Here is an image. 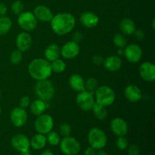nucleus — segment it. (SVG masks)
<instances>
[{
    "mask_svg": "<svg viewBox=\"0 0 155 155\" xmlns=\"http://www.w3.org/2000/svg\"><path fill=\"white\" fill-rule=\"evenodd\" d=\"M76 25V18L72 14L62 12L54 15L50 21V26L55 34L65 36L71 33Z\"/></svg>",
    "mask_w": 155,
    "mask_h": 155,
    "instance_id": "1",
    "label": "nucleus"
},
{
    "mask_svg": "<svg viewBox=\"0 0 155 155\" xmlns=\"http://www.w3.org/2000/svg\"><path fill=\"white\" fill-rule=\"evenodd\" d=\"M28 73L34 80H47L52 74L51 63L45 58H35L28 65Z\"/></svg>",
    "mask_w": 155,
    "mask_h": 155,
    "instance_id": "2",
    "label": "nucleus"
},
{
    "mask_svg": "<svg viewBox=\"0 0 155 155\" xmlns=\"http://www.w3.org/2000/svg\"><path fill=\"white\" fill-rule=\"evenodd\" d=\"M95 101L104 107L110 106L114 102L116 95L112 88L110 86L103 85L98 86L96 90L95 91Z\"/></svg>",
    "mask_w": 155,
    "mask_h": 155,
    "instance_id": "3",
    "label": "nucleus"
},
{
    "mask_svg": "<svg viewBox=\"0 0 155 155\" xmlns=\"http://www.w3.org/2000/svg\"><path fill=\"white\" fill-rule=\"evenodd\" d=\"M88 142L89 145L96 151L103 149L107 145V135L101 129L93 127L88 133Z\"/></svg>",
    "mask_w": 155,
    "mask_h": 155,
    "instance_id": "4",
    "label": "nucleus"
},
{
    "mask_svg": "<svg viewBox=\"0 0 155 155\" xmlns=\"http://www.w3.org/2000/svg\"><path fill=\"white\" fill-rule=\"evenodd\" d=\"M35 92L39 99L44 101H48L54 96V87L48 79L39 80L35 86Z\"/></svg>",
    "mask_w": 155,
    "mask_h": 155,
    "instance_id": "5",
    "label": "nucleus"
},
{
    "mask_svg": "<svg viewBox=\"0 0 155 155\" xmlns=\"http://www.w3.org/2000/svg\"><path fill=\"white\" fill-rule=\"evenodd\" d=\"M60 149L64 155H77L81 149L80 142L72 136H66L61 139L59 143Z\"/></svg>",
    "mask_w": 155,
    "mask_h": 155,
    "instance_id": "6",
    "label": "nucleus"
},
{
    "mask_svg": "<svg viewBox=\"0 0 155 155\" xmlns=\"http://www.w3.org/2000/svg\"><path fill=\"white\" fill-rule=\"evenodd\" d=\"M34 127L37 133L46 135L51 131L54 127V119L50 114L43 113L37 116L35 120Z\"/></svg>",
    "mask_w": 155,
    "mask_h": 155,
    "instance_id": "7",
    "label": "nucleus"
},
{
    "mask_svg": "<svg viewBox=\"0 0 155 155\" xmlns=\"http://www.w3.org/2000/svg\"><path fill=\"white\" fill-rule=\"evenodd\" d=\"M18 24L24 31H33L36 28L38 21L33 12H23L18 15Z\"/></svg>",
    "mask_w": 155,
    "mask_h": 155,
    "instance_id": "8",
    "label": "nucleus"
},
{
    "mask_svg": "<svg viewBox=\"0 0 155 155\" xmlns=\"http://www.w3.org/2000/svg\"><path fill=\"white\" fill-rule=\"evenodd\" d=\"M76 102L81 110L84 111L92 110L94 104L95 103L94 93L86 90L78 92L76 97Z\"/></svg>",
    "mask_w": 155,
    "mask_h": 155,
    "instance_id": "9",
    "label": "nucleus"
},
{
    "mask_svg": "<svg viewBox=\"0 0 155 155\" xmlns=\"http://www.w3.org/2000/svg\"><path fill=\"white\" fill-rule=\"evenodd\" d=\"M28 119V115L26 109L21 107H16L10 114V120L17 128L24 127Z\"/></svg>",
    "mask_w": 155,
    "mask_h": 155,
    "instance_id": "10",
    "label": "nucleus"
},
{
    "mask_svg": "<svg viewBox=\"0 0 155 155\" xmlns=\"http://www.w3.org/2000/svg\"><path fill=\"white\" fill-rule=\"evenodd\" d=\"M142 54V49L137 44H130L124 48V55L130 63L136 64L140 61Z\"/></svg>",
    "mask_w": 155,
    "mask_h": 155,
    "instance_id": "11",
    "label": "nucleus"
},
{
    "mask_svg": "<svg viewBox=\"0 0 155 155\" xmlns=\"http://www.w3.org/2000/svg\"><path fill=\"white\" fill-rule=\"evenodd\" d=\"M12 146L18 152H24L30 150V141L27 136L21 133L15 135L11 139Z\"/></svg>",
    "mask_w": 155,
    "mask_h": 155,
    "instance_id": "12",
    "label": "nucleus"
},
{
    "mask_svg": "<svg viewBox=\"0 0 155 155\" xmlns=\"http://www.w3.org/2000/svg\"><path fill=\"white\" fill-rule=\"evenodd\" d=\"M80 51V47L79 43L74 41H69L61 48V55L64 59L72 60L78 56Z\"/></svg>",
    "mask_w": 155,
    "mask_h": 155,
    "instance_id": "13",
    "label": "nucleus"
},
{
    "mask_svg": "<svg viewBox=\"0 0 155 155\" xmlns=\"http://www.w3.org/2000/svg\"><path fill=\"white\" fill-rule=\"evenodd\" d=\"M110 127L111 131L117 136H125L129 130L127 121L121 117H115L110 121Z\"/></svg>",
    "mask_w": 155,
    "mask_h": 155,
    "instance_id": "14",
    "label": "nucleus"
},
{
    "mask_svg": "<svg viewBox=\"0 0 155 155\" xmlns=\"http://www.w3.org/2000/svg\"><path fill=\"white\" fill-rule=\"evenodd\" d=\"M139 74L142 80L146 82L154 81L155 65L149 61H145L139 67Z\"/></svg>",
    "mask_w": 155,
    "mask_h": 155,
    "instance_id": "15",
    "label": "nucleus"
},
{
    "mask_svg": "<svg viewBox=\"0 0 155 155\" xmlns=\"http://www.w3.org/2000/svg\"><path fill=\"white\" fill-rule=\"evenodd\" d=\"M15 43L18 49L22 52H24L30 48L33 44V39L28 32L23 31L18 33L16 37Z\"/></svg>",
    "mask_w": 155,
    "mask_h": 155,
    "instance_id": "16",
    "label": "nucleus"
},
{
    "mask_svg": "<svg viewBox=\"0 0 155 155\" xmlns=\"http://www.w3.org/2000/svg\"><path fill=\"white\" fill-rule=\"evenodd\" d=\"M124 96L131 103L139 102L142 98V92L139 86L131 84L127 86L124 90Z\"/></svg>",
    "mask_w": 155,
    "mask_h": 155,
    "instance_id": "17",
    "label": "nucleus"
},
{
    "mask_svg": "<svg viewBox=\"0 0 155 155\" xmlns=\"http://www.w3.org/2000/svg\"><path fill=\"white\" fill-rule=\"evenodd\" d=\"M33 13L37 21H40L42 22H50L54 16L51 9L43 5L36 6Z\"/></svg>",
    "mask_w": 155,
    "mask_h": 155,
    "instance_id": "18",
    "label": "nucleus"
},
{
    "mask_svg": "<svg viewBox=\"0 0 155 155\" xmlns=\"http://www.w3.org/2000/svg\"><path fill=\"white\" fill-rule=\"evenodd\" d=\"M80 21L83 26L86 28H94L99 23V18L96 14L91 12H86L80 17Z\"/></svg>",
    "mask_w": 155,
    "mask_h": 155,
    "instance_id": "19",
    "label": "nucleus"
},
{
    "mask_svg": "<svg viewBox=\"0 0 155 155\" xmlns=\"http://www.w3.org/2000/svg\"><path fill=\"white\" fill-rule=\"evenodd\" d=\"M103 66L109 72L114 73L122 67V61L117 55H110L104 58Z\"/></svg>",
    "mask_w": 155,
    "mask_h": 155,
    "instance_id": "20",
    "label": "nucleus"
},
{
    "mask_svg": "<svg viewBox=\"0 0 155 155\" xmlns=\"http://www.w3.org/2000/svg\"><path fill=\"white\" fill-rule=\"evenodd\" d=\"M69 86L74 92H80L85 90V80L81 75L74 74L69 77Z\"/></svg>",
    "mask_w": 155,
    "mask_h": 155,
    "instance_id": "21",
    "label": "nucleus"
},
{
    "mask_svg": "<svg viewBox=\"0 0 155 155\" xmlns=\"http://www.w3.org/2000/svg\"><path fill=\"white\" fill-rule=\"evenodd\" d=\"M45 58L51 63L53 61L59 58L61 56V48L55 43H51L45 48L44 51Z\"/></svg>",
    "mask_w": 155,
    "mask_h": 155,
    "instance_id": "22",
    "label": "nucleus"
},
{
    "mask_svg": "<svg viewBox=\"0 0 155 155\" xmlns=\"http://www.w3.org/2000/svg\"><path fill=\"white\" fill-rule=\"evenodd\" d=\"M120 30L124 35L130 36L133 35L136 30V26L134 21L130 18H124L119 24Z\"/></svg>",
    "mask_w": 155,
    "mask_h": 155,
    "instance_id": "23",
    "label": "nucleus"
},
{
    "mask_svg": "<svg viewBox=\"0 0 155 155\" xmlns=\"http://www.w3.org/2000/svg\"><path fill=\"white\" fill-rule=\"evenodd\" d=\"M30 147L36 151L43 149L47 144L46 136L43 134H40V133L34 135L31 138V139H30Z\"/></svg>",
    "mask_w": 155,
    "mask_h": 155,
    "instance_id": "24",
    "label": "nucleus"
},
{
    "mask_svg": "<svg viewBox=\"0 0 155 155\" xmlns=\"http://www.w3.org/2000/svg\"><path fill=\"white\" fill-rule=\"evenodd\" d=\"M30 111H31V113L33 115H35L36 117L39 116V115L45 113V110H46V104H45V101L38 98V99L35 100L33 102L30 103Z\"/></svg>",
    "mask_w": 155,
    "mask_h": 155,
    "instance_id": "25",
    "label": "nucleus"
},
{
    "mask_svg": "<svg viewBox=\"0 0 155 155\" xmlns=\"http://www.w3.org/2000/svg\"><path fill=\"white\" fill-rule=\"evenodd\" d=\"M92 110H93L94 115H95V117L99 120H104L107 117V110L106 109V107L98 104L96 101L94 104Z\"/></svg>",
    "mask_w": 155,
    "mask_h": 155,
    "instance_id": "26",
    "label": "nucleus"
},
{
    "mask_svg": "<svg viewBox=\"0 0 155 155\" xmlns=\"http://www.w3.org/2000/svg\"><path fill=\"white\" fill-rule=\"evenodd\" d=\"M12 26V21L8 17H0V36H4L10 31Z\"/></svg>",
    "mask_w": 155,
    "mask_h": 155,
    "instance_id": "27",
    "label": "nucleus"
},
{
    "mask_svg": "<svg viewBox=\"0 0 155 155\" xmlns=\"http://www.w3.org/2000/svg\"><path fill=\"white\" fill-rule=\"evenodd\" d=\"M66 63L62 59L58 58L51 62V68L52 72L55 74H61L66 70Z\"/></svg>",
    "mask_w": 155,
    "mask_h": 155,
    "instance_id": "28",
    "label": "nucleus"
},
{
    "mask_svg": "<svg viewBox=\"0 0 155 155\" xmlns=\"http://www.w3.org/2000/svg\"><path fill=\"white\" fill-rule=\"evenodd\" d=\"M46 136V141L50 145L52 146H57L59 145L61 141L60 135L54 131H50L49 133H47Z\"/></svg>",
    "mask_w": 155,
    "mask_h": 155,
    "instance_id": "29",
    "label": "nucleus"
},
{
    "mask_svg": "<svg viewBox=\"0 0 155 155\" xmlns=\"http://www.w3.org/2000/svg\"><path fill=\"white\" fill-rule=\"evenodd\" d=\"M98 86V81L95 77H89L85 80V90L90 92H95Z\"/></svg>",
    "mask_w": 155,
    "mask_h": 155,
    "instance_id": "30",
    "label": "nucleus"
},
{
    "mask_svg": "<svg viewBox=\"0 0 155 155\" xmlns=\"http://www.w3.org/2000/svg\"><path fill=\"white\" fill-rule=\"evenodd\" d=\"M114 44L118 48H124L127 45V39L122 33H117L113 38Z\"/></svg>",
    "mask_w": 155,
    "mask_h": 155,
    "instance_id": "31",
    "label": "nucleus"
},
{
    "mask_svg": "<svg viewBox=\"0 0 155 155\" xmlns=\"http://www.w3.org/2000/svg\"><path fill=\"white\" fill-rule=\"evenodd\" d=\"M23 59V52L21 51L20 50L16 49L14 50L10 54L9 57V60H10L11 63L14 65L19 64L21 62Z\"/></svg>",
    "mask_w": 155,
    "mask_h": 155,
    "instance_id": "32",
    "label": "nucleus"
},
{
    "mask_svg": "<svg viewBox=\"0 0 155 155\" xmlns=\"http://www.w3.org/2000/svg\"><path fill=\"white\" fill-rule=\"evenodd\" d=\"M116 146L120 151H124L129 146V142L125 136H118L116 141Z\"/></svg>",
    "mask_w": 155,
    "mask_h": 155,
    "instance_id": "33",
    "label": "nucleus"
},
{
    "mask_svg": "<svg viewBox=\"0 0 155 155\" xmlns=\"http://www.w3.org/2000/svg\"><path fill=\"white\" fill-rule=\"evenodd\" d=\"M71 131H72V128L68 123H64V124H61L59 127V133L63 137L71 136Z\"/></svg>",
    "mask_w": 155,
    "mask_h": 155,
    "instance_id": "34",
    "label": "nucleus"
},
{
    "mask_svg": "<svg viewBox=\"0 0 155 155\" xmlns=\"http://www.w3.org/2000/svg\"><path fill=\"white\" fill-rule=\"evenodd\" d=\"M12 10L15 15H19L24 11V5L19 0L15 1L12 4Z\"/></svg>",
    "mask_w": 155,
    "mask_h": 155,
    "instance_id": "35",
    "label": "nucleus"
},
{
    "mask_svg": "<svg viewBox=\"0 0 155 155\" xmlns=\"http://www.w3.org/2000/svg\"><path fill=\"white\" fill-rule=\"evenodd\" d=\"M30 104V99L27 95H24L19 100V107L22 108H27Z\"/></svg>",
    "mask_w": 155,
    "mask_h": 155,
    "instance_id": "36",
    "label": "nucleus"
},
{
    "mask_svg": "<svg viewBox=\"0 0 155 155\" xmlns=\"http://www.w3.org/2000/svg\"><path fill=\"white\" fill-rule=\"evenodd\" d=\"M104 60V58L101 54H96L93 55V57L92 58V63L94 65H95V66H101V65H103Z\"/></svg>",
    "mask_w": 155,
    "mask_h": 155,
    "instance_id": "37",
    "label": "nucleus"
},
{
    "mask_svg": "<svg viewBox=\"0 0 155 155\" xmlns=\"http://www.w3.org/2000/svg\"><path fill=\"white\" fill-rule=\"evenodd\" d=\"M128 155H139L140 154V149L139 146L136 145H131L128 146Z\"/></svg>",
    "mask_w": 155,
    "mask_h": 155,
    "instance_id": "38",
    "label": "nucleus"
},
{
    "mask_svg": "<svg viewBox=\"0 0 155 155\" xmlns=\"http://www.w3.org/2000/svg\"><path fill=\"white\" fill-rule=\"evenodd\" d=\"M83 37H84V36H83V33H81V32L80 31H77L76 32V33H74V35H73L72 41L77 42V43H80V42L83 39Z\"/></svg>",
    "mask_w": 155,
    "mask_h": 155,
    "instance_id": "39",
    "label": "nucleus"
},
{
    "mask_svg": "<svg viewBox=\"0 0 155 155\" xmlns=\"http://www.w3.org/2000/svg\"><path fill=\"white\" fill-rule=\"evenodd\" d=\"M133 35H134L135 38L136 39H138V40H142L145 38V36L144 31L142 30H141V29H136L134 33H133Z\"/></svg>",
    "mask_w": 155,
    "mask_h": 155,
    "instance_id": "40",
    "label": "nucleus"
},
{
    "mask_svg": "<svg viewBox=\"0 0 155 155\" xmlns=\"http://www.w3.org/2000/svg\"><path fill=\"white\" fill-rule=\"evenodd\" d=\"M95 154H96V150L91 146L86 148L84 151V155H95Z\"/></svg>",
    "mask_w": 155,
    "mask_h": 155,
    "instance_id": "41",
    "label": "nucleus"
},
{
    "mask_svg": "<svg viewBox=\"0 0 155 155\" xmlns=\"http://www.w3.org/2000/svg\"><path fill=\"white\" fill-rule=\"evenodd\" d=\"M8 8L4 3H0V17L5 16L7 13Z\"/></svg>",
    "mask_w": 155,
    "mask_h": 155,
    "instance_id": "42",
    "label": "nucleus"
},
{
    "mask_svg": "<svg viewBox=\"0 0 155 155\" xmlns=\"http://www.w3.org/2000/svg\"><path fill=\"white\" fill-rule=\"evenodd\" d=\"M95 155H108V154H107V153L105 152L104 150L100 149V150H97Z\"/></svg>",
    "mask_w": 155,
    "mask_h": 155,
    "instance_id": "43",
    "label": "nucleus"
},
{
    "mask_svg": "<svg viewBox=\"0 0 155 155\" xmlns=\"http://www.w3.org/2000/svg\"><path fill=\"white\" fill-rule=\"evenodd\" d=\"M40 155H54V154H53L50 150H45V151H43V152H42Z\"/></svg>",
    "mask_w": 155,
    "mask_h": 155,
    "instance_id": "44",
    "label": "nucleus"
},
{
    "mask_svg": "<svg viewBox=\"0 0 155 155\" xmlns=\"http://www.w3.org/2000/svg\"><path fill=\"white\" fill-rule=\"evenodd\" d=\"M118 55H124V48H119L117 51Z\"/></svg>",
    "mask_w": 155,
    "mask_h": 155,
    "instance_id": "45",
    "label": "nucleus"
},
{
    "mask_svg": "<svg viewBox=\"0 0 155 155\" xmlns=\"http://www.w3.org/2000/svg\"><path fill=\"white\" fill-rule=\"evenodd\" d=\"M20 155H31V154H30V150H29V151H24V152H21L20 153Z\"/></svg>",
    "mask_w": 155,
    "mask_h": 155,
    "instance_id": "46",
    "label": "nucleus"
},
{
    "mask_svg": "<svg viewBox=\"0 0 155 155\" xmlns=\"http://www.w3.org/2000/svg\"><path fill=\"white\" fill-rule=\"evenodd\" d=\"M154 24H155V20L154 19L152 21V29L153 30H154Z\"/></svg>",
    "mask_w": 155,
    "mask_h": 155,
    "instance_id": "47",
    "label": "nucleus"
},
{
    "mask_svg": "<svg viewBox=\"0 0 155 155\" xmlns=\"http://www.w3.org/2000/svg\"><path fill=\"white\" fill-rule=\"evenodd\" d=\"M2 114V108H1V106H0V115H1Z\"/></svg>",
    "mask_w": 155,
    "mask_h": 155,
    "instance_id": "48",
    "label": "nucleus"
},
{
    "mask_svg": "<svg viewBox=\"0 0 155 155\" xmlns=\"http://www.w3.org/2000/svg\"><path fill=\"white\" fill-rule=\"evenodd\" d=\"M1 97H2V93H1V92H0V98H1Z\"/></svg>",
    "mask_w": 155,
    "mask_h": 155,
    "instance_id": "49",
    "label": "nucleus"
}]
</instances>
